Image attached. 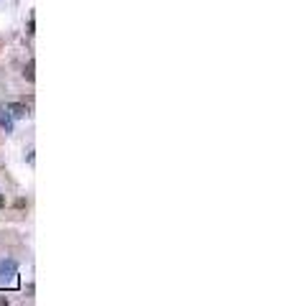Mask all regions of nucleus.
<instances>
[{
	"mask_svg": "<svg viewBox=\"0 0 290 306\" xmlns=\"http://www.w3.org/2000/svg\"><path fill=\"white\" fill-rule=\"evenodd\" d=\"M0 281L8 286H18V263L16 260H0Z\"/></svg>",
	"mask_w": 290,
	"mask_h": 306,
	"instance_id": "obj_1",
	"label": "nucleus"
},
{
	"mask_svg": "<svg viewBox=\"0 0 290 306\" xmlns=\"http://www.w3.org/2000/svg\"><path fill=\"white\" fill-rule=\"evenodd\" d=\"M8 107V112L13 115V120H23V118H28V107L23 105V102H11V105H6Z\"/></svg>",
	"mask_w": 290,
	"mask_h": 306,
	"instance_id": "obj_2",
	"label": "nucleus"
},
{
	"mask_svg": "<svg viewBox=\"0 0 290 306\" xmlns=\"http://www.w3.org/2000/svg\"><path fill=\"white\" fill-rule=\"evenodd\" d=\"M0 128H3L6 133H13V115L8 112L6 105H0Z\"/></svg>",
	"mask_w": 290,
	"mask_h": 306,
	"instance_id": "obj_3",
	"label": "nucleus"
},
{
	"mask_svg": "<svg viewBox=\"0 0 290 306\" xmlns=\"http://www.w3.org/2000/svg\"><path fill=\"white\" fill-rule=\"evenodd\" d=\"M33 69H36V64H33V61H28V66H26V71H23L28 82H33V80H36V74H33Z\"/></svg>",
	"mask_w": 290,
	"mask_h": 306,
	"instance_id": "obj_4",
	"label": "nucleus"
},
{
	"mask_svg": "<svg viewBox=\"0 0 290 306\" xmlns=\"http://www.w3.org/2000/svg\"><path fill=\"white\" fill-rule=\"evenodd\" d=\"M3 207H6V197H3V194H0V209H3Z\"/></svg>",
	"mask_w": 290,
	"mask_h": 306,
	"instance_id": "obj_5",
	"label": "nucleus"
},
{
	"mask_svg": "<svg viewBox=\"0 0 290 306\" xmlns=\"http://www.w3.org/2000/svg\"><path fill=\"white\" fill-rule=\"evenodd\" d=\"M3 303H8V298H6V296H0V306H3Z\"/></svg>",
	"mask_w": 290,
	"mask_h": 306,
	"instance_id": "obj_6",
	"label": "nucleus"
}]
</instances>
